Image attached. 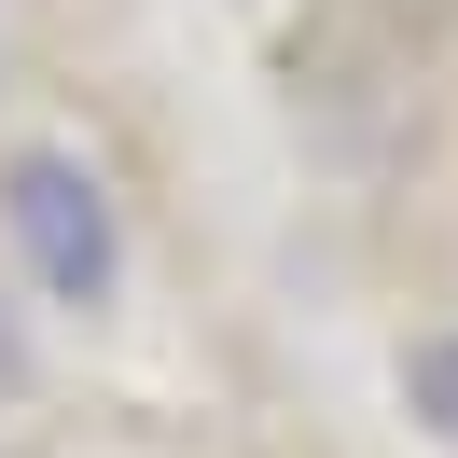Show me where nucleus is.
I'll list each match as a JSON object with an SVG mask.
<instances>
[{"label":"nucleus","instance_id":"3","mask_svg":"<svg viewBox=\"0 0 458 458\" xmlns=\"http://www.w3.org/2000/svg\"><path fill=\"white\" fill-rule=\"evenodd\" d=\"M0 403H29V319L0 306Z\"/></svg>","mask_w":458,"mask_h":458},{"label":"nucleus","instance_id":"2","mask_svg":"<svg viewBox=\"0 0 458 458\" xmlns=\"http://www.w3.org/2000/svg\"><path fill=\"white\" fill-rule=\"evenodd\" d=\"M417 403H430V417L458 430V334H445V347H417Z\"/></svg>","mask_w":458,"mask_h":458},{"label":"nucleus","instance_id":"1","mask_svg":"<svg viewBox=\"0 0 458 458\" xmlns=\"http://www.w3.org/2000/svg\"><path fill=\"white\" fill-rule=\"evenodd\" d=\"M0 223H14V250H29V278L56 292V306H112L125 223H112V195H98L84 153H14V167H0Z\"/></svg>","mask_w":458,"mask_h":458}]
</instances>
